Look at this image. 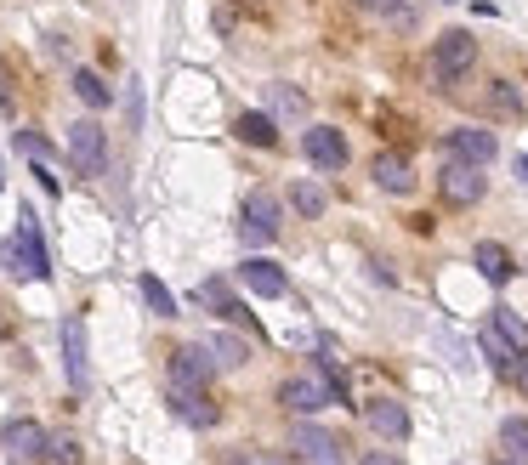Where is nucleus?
Segmentation results:
<instances>
[{"label":"nucleus","mask_w":528,"mask_h":465,"mask_svg":"<svg viewBox=\"0 0 528 465\" xmlns=\"http://www.w3.org/2000/svg\"><path fill=\"white\" fill-rule=\"evenodd\" d=\"M18 148L35 159V165H52V142L40 137V131H18Z\"/></svg>","instance_id":"29"},{"label":"nucleus","mask_w":528,"mask_h":465,"mask_svg":"<svg viewBox=\"0 0 528 465\" xmlns=\"http://www.w3.org/2000/svg\"><path fill=\"white\" fill-rule=\"evenodd\" d=\"M233 131H239V142H250V148H279V125H273V114H239Z\"/></svg>","instance_id":"17"},{"label":"nucleus","mask_w":528,"mask_h":465,"mask_svg":"<svg viewBox=\"0 0 528 465\" xmlns=\"http://www.w3.org/2000/svg\"><path fill=\"white\" fill-rule=\"evenodd\" d=\"M477 273L489 278V284H511V273H517V267H511V250L494 244V239H483L477 244Z\"/></svg>","instance_id":"16"},{"label":"nucleus","mask_w":528,"mask_h":465,"mask_svg":"<svg viewBox=\"0 0 528 465\" xmlns=\"http://www.w3.org/2000/svg\"><path fill=\"white\" fill-rule=\"evenodd\" d=\"M301 154L313 159L318 171H347V137H341L335 125H313V131L301 137Z\"/></svg>","instance_id":"7"},{"label":"nucleus","mask_w":528,"mask_h":465,"mask_svg":"<svg viewBox=\"0 0 528 465\" xmlns=\"http://www.w3.org/2000/svg\"><path fill=\"white\" fill-rule=\"evenodd\" d=\"M52 460L57 465H80V443H74V437H52Z\"/></svg>","instance_id":"30"},{"label":"nucleus","mask_w":528,"mask_h":465,"mask_svg":"<svg viewBox=\"0 0 528 465\" xmlns=\"http://www.w3.org/2000/svg\"><path fill=\"white\" fill-rule=\"evenodd\" d=\"M483 358L494 363V369H517V358H523V352H517V346L506 341V335H500V329H483Z\"/></svg>","instance_id":"23"},{"label":"nucleus","mask_w":528,"mask_h":465,"mask_svg":"<svg viewBox=\"0 0 528 465\" xmlns=\"http://www.w3.org/2000/svg\"><path fill=\"white\" fill-rule=\"evenodd\" d=\"M239 233H245V244H273L279 239V199H273V193H250Z\"/></svg>","instance_id":"6"},{"label":"nucleus","mask_w":528,"mask_h":465,"mask_svg":"<svg viewBox=\"0 0 528 465\" xmlns=\"http://www.w3.org/2000/svg\"><path fill=\"white\" fill-rule=\"evenodd\" d=\"M517 176H523V182H528V154H523V159H517Z\"/></svg>","instance_id":"34"},{"label":"nucleus","mask_w":528,"mask_h":465,"mask_svg":"<svg viewBox=\"0 0 528 465\" xmlns=\"http://www.w3.org/2000/svg\"><path fill=\"white\" fill-rule=\"evenodd\" d=\"M69 165L80 176H103V165H108V131L97 120H74L69 125Z\"/></svg>","instance_id":"2"},{"label":"nucleus","mask_w":528,"mask_h":465,"mask_svg":"<svg viewBox=\"0 0 528 465\" xmlns=\"http://www.w3.org/2000/svg\"><path fill=\"white\" fill-rule=\"evenodd\" d=\"M0 448H6L18 465H35V460H46V454H52V437H46V426H40V420H12V426L0 431Z\"/></svg>","instance_id":"5"},{"label":"nucleus","mask_w":528,"mask_h":465,"mask_svg":"<svg viewBox=\"0 0 528 465\" xmlns=\"http://www.w3.org/2000/svg\"><path fill=\"white\" fill-rule=\"evenodd\" d=\"M171 414L182 426H216V403L205 397V386H171Z\"/></svg>","instance_id":"11"},{"label":"nucleus","mask_w":528,"mask_h":465,"mask_svg":"<svg viewBox=\"0 0 528 465\" xmlns=\"http://www.w3.org/2000/svg\"><path fill=\"white\" fill-rule=\"evenodd\" d=\"M489 114H500V120H517V114H528L523 91L511 86V80H494V86H489Z\"/></svg>","instance_id":"19"},{"label":"nucleus","mask_w":528,"mask_h":465,"mask_svg":"<svg viewBox=\"0 0 528 465\" xmlns=\"http://www.w3.org/2000/svg\"><path fill=\"white\" fill-rule=\"evenodd\" d=\"M449 154L472 159V165L489 171V159L500 154V142H494V131H483V125H455V131H449Z\"/></svg>","instance_id":"10"},{"label":"nucleus","mask_w":528,"mask_h":465,"mask_svg":"<svg viewBox=\"0 0 528 465\" xmlns=\"http://www.w3.org/2000/svg\"><path fill=\"white\" fill-rule=\"evenodd\" d=\"M216 358L211 346H176L171 352V386H211Z\"/></svg>","instance_id":"9"},{"label":"nucleus","mask_w":528,"mask_h":465,"mask_svg":"<svg viewBox=\"0 0 528 465\" xmlns=\"http://www.w3.org/2000/svg\"><path fill=\"white\" fill-rule=\"evenodd\" d=\"M290 205H296L301 216H324V188H318V182H296V188H290Z\"/></svg>","instance_id":"25"},{"label":"nucleus","mask_w":528,"mask_h":465,"mask_svg":"<svg viewBox=\"0 0 528 465\" xmlns=\"http://www.w3.org/2000/svg\"><path fill=\"white\" fill-rule=\"evenodd\" d=\"M290 448H296L307 465H347V454H341V443H335V431H324V426H296L290 431Z\"/></svg>","instance_id":"8"},{"label":"nucleus","mask_w":528,"mask_h":465,"mask_svg":"<svg viewBox=\"0 0 528 465\" xmlns=\"http://www.w3.org/2000/svg\"><path fill=\"white\" fill-rule=\"evenodd\" d=\"M74 97L86 108H108L114 103V91L103 86V74H91V69H74Z\"/></svg>","instance_id":"20"},{"label":"nucleus","mask_w":528,"mask_h":465,"mask_svg":"<svg viewBox=\"0 0 528 465\" xmlns=\"http://www.w3.org/2000/svg\"><path fill=\"white\" fill-rule=\"evenodd\" d=\"M489 324L500 329V335H506V341L517 346L523 358H528V324H523V318H517V312H511V307H494V312H489Z\"/></svg>","instance_id":"24"},{"label":"nucleus","mask_w":528,"mask_h":465,"mask_svg":"<svg viewBox=\"0 0 528 465\" xmlns=\"http://www.w3.org/2000/svg\"><path fill=\"white\" fill-rule=\"evenodd\" d=\"M438 193L449 199V205H460V210L477 205V199H483V165L449 154V159H443V171H438Z\"/></svg>","instance_id":"4"},{"label":"nucleus","mask_w":528,"mask_h":465,"mask_svg":"<svg viewBox=\"0 0 528 465\" xmlns=\"http://www.w3.org/2000/svg\"><path fill=\"white\" fill-rule=\"evenodd\" d=\"M358 12H370L381 23H398V29H415V6L409 0H352Z\"/></svg>","instance_id":"18"},{"label":"nucleus","mask_w":528,"mask_h":465,"mask_svg":"<svg viewBox=\"0 0 528 465\" xmlns=\"http://www.w3.org/2000/svg\"><path fill=\"white\" fill-rule=\"evenodd\" d=\"M267 97H273V108H279V114H290V120H301V114H307V97H301L296 86H267Z\"/></svg>","instance_id":"28"},{"label":"nucleus","mask_w":528,"mask_h":465,"mask_svg":"<svg viewBox=\"0 0 528 465\" xmlns=\"http://www.w3.org/2000/svg\"><path fill=\"white\" fill-rule=\"evenodd\" d=\"M142 301H148V307H154L159 318H176V301H171V290H165V284H159L154 273L142 278Z\"/></svg>","instance_id":"27"},{"label":"nucleus","mask_w":528,"mask_h":465,"mask_svg":"<svg viewBox=\"0 0 528 465\" xmlns=\"http://www.w3.org/2000/svg\"><path fill=\"white\" fill-rule=\"evenodd\" d=\"M239 284H245L250 295H262V301H273V295H284L290 290V278L273 267V261H262V256H250L245 267H239Z\"/></svg>","instance_id":"14"},{"label":"nucleus","mask_w":528,"mask_h":465,"mask_svg":"<svg viewBox=\"0 0 528 465\" xmlns=\"http://www.w3.org/2000/svg\"><path fill=\"white\" fill-rule=\"evenodd\" d=\"M211 358H216V369H245V358H250V346L239 341V335H211Z\"/></svg>","instance_id":"21"},{"label":"nucleus","mask_w":528,"mask_h":465,"mask_svg":"<svg viewBox=\"0 0 528 465\" xmlns=\"http://www.w3.org/2000/svg\"><path fill=\"white\" fill-rule=\"evenodd\" d=\"M364 420H370V431H375V437H387V443H404V437H409V409H404V403H392V397L364 403Z\"/></svg>","instance_id":"13"},{"label":"nucleus","mask_w":528,"mask_h":465,"mask_svg":"<svg viewBox=\"0 0 528 465\" xmlns=\"http://www.w3.org/2000/svg\"><path fill=\"white\" fill-rule=\"evenodd\" d=\"M63 363H69V386L86 392L91 386V363H86V324L80 318H63Z\"/></svg>","instance_id":"12"},{"label":"nucleus","mask_w":528,"mask_h":465,"mask_svg":"<svg viewBox=\"0 0 528 465\" xmlns=\"http://www.w3.org/2000/svg\"><path fill=\"white\" fill-rule=\"evenodd\" d=\"M472 63H477V40L466 35V29H449V35L438 40V52H432V80L449 91L460 74L472 69Z\"/></svg>","instance_id":"3"},{"label":"nucleus","mask_w":528,"mask_h":465,"mask_svg":"<svg viewBox=\"0 0 528 465\" xmlns=\"http://www.w3.org/2000/svg\"><path fill=\"white\" fill-rule=\"evenodd\" d=\"M517 380H523V392H528V358H523V363H517Z\"/></svg>","instance_id":"33"},{"label":"nucleus","mask_w":528,"mask_h":465,"mask_svg":"<svg viewBox=\"0 0 528 465\" xmlns=\"http://www.w3.org/2000/svg\"><path fill=\"white\" fill-rule=\"evenodd\" d=\"M0 267L12 278H23V284H40V278L52 273V256H46V244H40V222H35L29 205L18 210V233L0 244Z\"/></svg>","instance_id":"1"},{"label":"nucleus","mask_w":528,"mask_h":465,"mask_svg":"<svg viewBox=\"0 0 528 465\" xmlns=\"http://www.w3.org/2000/svg\"><path fill=\"white\" fill-rule=\"evenodd\" d=\"M364 465H404V460H398V454H387V448H370V454H364Z\"/></svg>","instance_id":"31"},{"label":"nucleus","mask_w":528,"mask_h":465,"mask_svg":"<svg viewBox=\"0 0 528 465\" xmlns=\"http://www.w3.org/2000/svg\"><path fill=\"white\" fill-rule=\"evenodd\" d=\"M199 301H205V307H216L222 318H228V312L239 307V301H233V290L222 284V278H205V284H199Z\"/></svg>","instance_id":"26"},{"label":"nucleus","mask_w":528,"mask_h":465,"mask_svg":"<svg viewBox=\"0 0 528 465\" xmlns=\"http://www.w3.org/2000/svg\"><path fill=\"white\" fill-rule=\"evenodd\" d=\"M500 448H506V460H511V465H528V420H523V414L500 426Z\"/></svg>","instance_id":"22"},{"label":"nucleus","mask_w":528,"mask_h":465,"mask_svg":"<svg viewBox=\"0 0 528 465\" xmlns=\"http://www.w3.org/2000/svg\"><path fill=\"white\" fill-rule=\"evenodd\" d=\"M375 182H381L392 199H409V193H415V171H409L404 154H381L375 159Z\"/></svg>","instance_id":"15"},{"label":"nucleus","mask_w":528,"mask_h":465,"mask_svg":"<svg viewBox=\"0 0 528 465\" xmlns=\"http://www.w3.org/2000/svg\"><path fill=\"white\" fill-rule=\"evenodd\" d=\"M0 188H6V176H0Z\"/></svg>","instance_id":"35"},{"label":"nucleus","mask_w":528,"mask_h":465,"mask_svg":"<svg viewBox=\"0 0 528 465\" xmlns=\"http://www.w3.org/2000/svg\"><path fill=\"white\" fill-rule=\"evenodd\" d=\"M6 335H12V318H6V312H0V341H6Z\"/></svg>","instance_id":"32"}]
</instances>
